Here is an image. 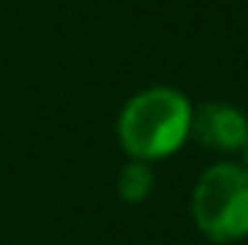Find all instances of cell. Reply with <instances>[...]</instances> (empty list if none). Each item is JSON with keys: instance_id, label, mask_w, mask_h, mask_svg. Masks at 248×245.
<instances>
[{"instance_id": "6da1fadb", "label": "cell", "mask_w": 248, "mask_h": 245, "mask_svg": "<svg viewBox=\"0 0 248 245\" xmlns=\"http://www.w3.org/2000/svg\"><path fill=\"white\" fill-rule=\"evenodd\" d=\"M124 151L134 162L174 155L191 134V104L171 87H151L127 101L118 121Z\"/></svg>"}, {"instance_id": "7a4b0ae2", "label": "cell", "mask_w": 248, "mask_h": 245, "mask_svg": "<svg viewBox=\"0 0 248 245\" xmlns=\"http://www.w3.org/2000/svg\"><path fill=\"white\" fill-rule=\"evenodd\" d=\"M195 225L211 242H238L248 235V168L215 164L191 195Z\"/></svg>"}, {"instance_id": "3957f363", "label": "cell", "mask_w": 248, "mask_h": 245, "mask_svg": "<svg viewBox=\"0 0 248 245\" xmlns=\"http://www.w3.org/2000/svg\"><path fill=\"white\" fill-rule=\"evenodd\" d=\"M191 134L215 151H238L248 145V118L221 101L202 104L198 111H191Z\"/></svg>"}, {"instance_id": "277c9868", "label": "cell", "mask_w": 248, "mask_h": 245, "mask_svg": "<svg viewBox=\"0 0 248 245\" xmlns=\"http://www.w3.org/2000/svg\"><path fill=\"white\" fill-rule=\"evenodd\" d=\"M151 185H155V175H151V168L144 162L124 164L121 178H118V192H121L124 202H144L148 192H151Z\"/></svg>"}, {"instance_id": "5b68a950", "label": "cell", "mask_w": 248, "mask_h": 245, "mask_svg": "<svg viewBox=\"0 0 248 245\" xmlns=\"http://www.w3.org/2000/svg\"><path fill=\"white\" fill-rule=\"evenodd\" d=\"M245 155H248V145H245Z\"/></svg>"}]
</instances>
